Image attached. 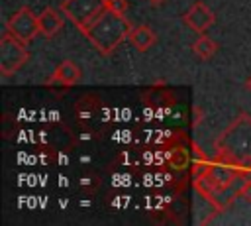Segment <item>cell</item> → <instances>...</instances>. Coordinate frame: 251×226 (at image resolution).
Instances as JSON below:
<instances>
[{
    "mask_svg": "<svg viewBox=\"0 0 251 226\" xmlns=\"http://www.w3.org/2000/svg\"><path fill=\"white\" fill-rule=\"evenodd\" d=\"M106 6H108L110 10H114V12L122 14V16H126V12H127V8H129V2H127V0H106Z\"/></svg>",
    "mask_w": 251,
    "mask_h": 226,
    "instance_id": "cell-13",
    "label": "cell"
},
{
    "mask_svg": "<svg viewBox=\"0 0 251 226\" xmlns=\"http://www.w3.org/2000/svg\"><path fill=\"white\" fill-rule=\"evenodd\" d=\"M149 2H151V4H155V6H159V4H163L165 0H149Z\"/></svg>",
    "mask_w": 251,
    "mask_h": 226,
    "instance_id": "cell-16",
    "label": "cell"
},
{
    "mask_svg": "<svg viewBox=\"0 0 251 226\" xmlns=\"http://www.w3.org/2000/svg\"><path fill=\"white\" fill-rule=\"evenodd\" d=\"M216 161L233 165L235 169L251 171V116L239 112L231 124L214 141Z\"/></svg>",
    "mask_w": 251,
    "mask_h": 226,
    "instance_id": "cell-1",
    "label": "cell"
},
{
    "mask_svg": "<svg viewBox=\"0 0 251 226\" xmlns=\"http://www.w3.org/2000/svg\"><path fill=\"white\" fill-rule=\"evenodd\" d=\"M6 29L16 35L18 39L29 43L31 39H35V35L39 33V22H37V16L31 12V8L27 6H22L20 10H16L8 22H6Z\"/></svg>",
    "mask_w": 251,
    "mask_h": 226,
    "instance_id": "cell-5",
    "label": "cell"
},
{
    "mask_svg": "<svg viewBox=\"0 0 251 226\" xmlns=\"http://www.w3.org/2000/svg\"><path fill=\"white\" fill-rule=\"evenodd\" d=\"M131 28H133V26H131V22H129L126 16H122V14H118V12L110 10V8H106V10L90 24V28L84 31V35L88 37V41L94 45V49H96L100 55L108 57V55H112V53L116 51V47H118L124 39L129 37Z\"/></svg>",
    "mask_w": 251,
    "mask_h": 226,
    "instance_id": "cell-2",
    "label": "cell"
},
{
    "mask_svg": "<svg viewBox=\"0 0 251 226\" xmlns=\"http://www.w3.org/2000/svg\"><path fill=\"white\" fill-rule=\"evenodd\" d=\"M182 22H184L192 31H196V33H206V31L214 26L216 16H214V12L210 10L208 4H204V2L198 0V2L190 4V8L182 14Z\"/></svg>",
    "mask_w": 251,
    "mask_h": 226,
    "instance_id": "cell-7",
    "label": "cell"
},
{
    "mask_svg": "<svg viewBox=\"0 0 251 226\" xmlns=\"http://www.w3.org/2000/svg\"><path fill=\"white\" fill-rule=\"evenodd\" d=\"M171 163H173L175 169H184L188 165V153L184 149H175L173 157H171Z\"/></svg>",
    "mask_w": 251,
    "mask_h": 226,
    "instance_id": "cell-12",
    "label": "cell"
},
{
    "mask_svg": "<svg viewBox=\"0 0 251 226\" xmlns=\"http://www.w3.org/2000/svg\"><path fill=\"white\" fill-rule=\"evenodd\" d=\"M237 197H241L245 202H251V181H245V183L239 187Z\"/></svg>",
    "mask_w": 251,
    "mask_h": 226,
    "instance_id": "cell-14",
    "label": "cell"
},
{
    "mask_svg": "<svg viewBox=\"0 0 251 226\" xmlns=\"http://www.w3.org/2000/svg\"><path fill=\"white\" fill-rule=\"evenodd\" d=\"M245 88H247V90L251 92V75H249V77L245 79Z\"/></svg>",
    "mask_w": 251,
    "mask_h": 226,
    "instance_id": "cell-15",
    "label": "cell"
},
{
    "mask_svg": "<svg viewBox=\"0 0 251 226\" xmlns=\"http://www.w3.org/2000/svg\"><path fill=\"white\" fill-rule=\"evenodd\" d=\"M190 49H192V53H194L198 59L210 61V59L216 55V51H218V43H216L212 37H208L206 33H200V37L194 39V43L190 45Z\"/></svg>",
    "mask_w": 251,
    "mask_h": 226,
    "instance_id": "cell-11",
    "label": "cell"
},
{
    "mask_svg": "<svg viewBox=\"0 0 251 226\" xmlns=\"http://www.w3.org/2000/svg\"><path fill=\"white\" fill-rule=\"evenodd\" d=\"M202 173H204L220 191H229V189L235 185V181H239V179H243V177L247 175V173L235 169L233 165H227V163H222V161L204 167Z\"/></svg>",
    "mask_w": 251,
    "mask_h": 226,
    "instance_id": "cell-6",
    "label": "cell"
},
{
    "mask_svg": "<svg viewBox=\"0 0 251 226\" xmlns=\"http://www.w3.org/2000/svg\"><path fill=\"white\" fill-rule=\"evenodd\" d=\"M78 81H80V69H78V65L75 61H71V59H65V61H61L55 67V71H53L51 79L47 81V85H55L57 83V85L73 86Z\"/></svg>",
    "mask_w": 251,
    "mask_h": 226,
    "instance_id": "cell-8",
    "label": "cell"
},
{
    "mask_svg": "<svg viewBox=\"0 0 251 226\" xmlns=\"http://www.w3.org/2000/svg\"><path fill=\"white\" fill-rule=\"evenodd\" d=\"M127 39H129V43H131L137 51H147V49H151V47L157 43V33H155L149 26L141 24V26H133V28H131Z\"/></svg>",
    "mask_w": 251,
    "mask_h": 226,
    "instance_id": "cell-10",
    "label": "cell"
},
{
    "mask_svg": "<svg viewBox=\"0 0 251 226\" xmlns=\"http://www.w3.org/2000/svg\"><path fill=\"white\" fill-rule=\"evenodd\" d=\"M37 22H39V33L43 37H53L63 29V16L57 8H43L37 14Z\"/></svg>",
    "mask_w": 251,
    "mask_h": 226,
    "instance_id": "cell-9",
    "label": "cell"
},
{
    "mask_svg": "<svg viewBox=\"0 0 251 226\" xmlns=\"http://www.w3.org/2000/svg\"><path fill=\"white\" fill-rule=\"evenodd\" d=\"M59 8L76 26V29L84 33L108 6L106 0H63Z\"/></svg>",
    "mask_w": 251,
    "mask_h": 226,
    "instance_id": "cell-4",
    "label": "cell"
},
{
    "mask_svg": "<svg viewBox=\"0 0 251 226\" xmlns=\"http://www.w3.org/2000/svg\"><path fill=\"white\" fill-rule=\"evenodd\" d=\"M29 59L27 43L12 35L8 29L0 37V73L4 77H10L18 73Z\"/></svg>",
    "mask_w": 251,
    "mask_h": 226,
    "instance_id": "cell-3",
    "label": "cell"
}]
</instances>
